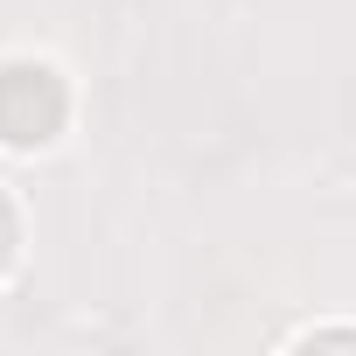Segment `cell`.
I'll return each instance as SVG.
<instances>
[{
  "instance_id": "6da1fadb",
  "label": "cell",
  "mask_w": 356,
  "mask_h": 356,
  "mask_svg": "<svg viewBox=\"0 0 356 356\" xmlns=\"http://www.w3.org/2000/svg\"><path fill=\"white\" fill-rule=\"evenodd\" d=\"M70 98L49 63H0V147H49Z\"/></svg>"
},
{
  "instance_id": "7a4b0ae2",
  "label": "cell",
  "mask_w": 356,
  "mask_h": 356,
  "mask_svg": "<svg viewBox=\"0 0 356 356\" xmlns=\"http://www.w3.org/2000/svg\"><path fill=\"white\" fill-rule=\"evenodd\" d=\"M15 245H22V217H15V203H8V189H0V273L15 266Z\"/></svg>"
},
{
  "instance_id": "3957f363",
  "label": "cell",
  "mask_w": 356,
  "mask_h": 356,
  "mask_svg": "<svg viewBox=\"0 0 356 356\" xmlns=\"http://www.w3.org/2000/svg\"><path fill=\"white\" fill-rule=\"evenodd\" d=\"M328 342H349L356 349V328H300L293 335V349H328Z\"/></svg>"
}]
</instances>
